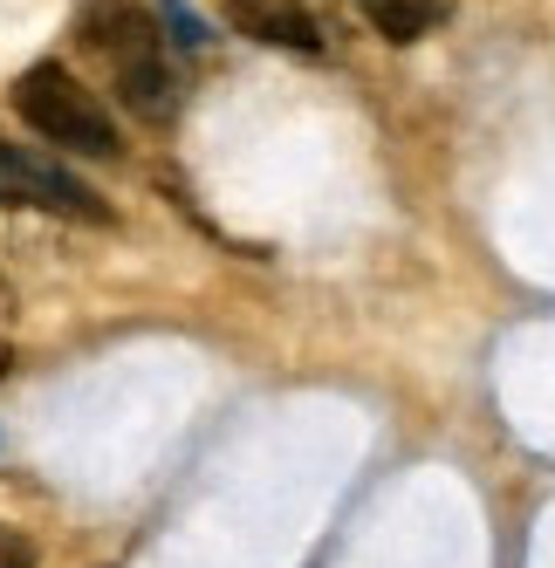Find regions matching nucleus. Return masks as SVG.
Returning <instances> with one entry per match:
<instances>
[{
	"mask_svg": "<svg viewBox=\"0 0 555 568\" xmlns=\"http://www.w3.org/2000/svg\"><path fill=\"white\" fill-rule=\"evenodd\" d=\"M14 315H21V302H14L8 281H0V371H8V336H14Z\"/></svg>",
	"mask_w": 555,
	"mask_h": 568,
	"instance_id": "8",
	"label": "nucleus"
},
{
	"mask_svg": "<svg viewBox=\"0 0 555 568\" xmlns=\"http://www.w3.org/2000/svg\"><path fill=\"white\" fill-rule=\"evenodd\" d=\"M226 21L254 34V42L268 49H295V55H323V28H315V14L302 8V0H220Z\"/></svg>",
	"mask_w": 555,
	"mask_h": 568,
	"instance_id": "4",
	"label": "nucleus"
},
{
	"mask_svg": "<svg viewBox=\"0 0 555 568\" xmlns=\"http://www.w3.org/2000/svg\"><path fill=\"white\" fill-rule=\"evenodd\" d=\"M364 14H371V28L384 34V42H418V34H432L446 21V0H364Z\"/></svg>",
	"mask_w": 555,
	"mask_h": 568,
	"instance_id": "5",
	"label": "nucleus"
},
{
	"mask_svg": "<svg viewBox=\"0 0 555 568\" xmlns=\"http://www.w3.org/2000/svg\"><path fill=\"white\" fill-rule=\"evenodd\" d=\"M0 568H34V541L8 520H0Z\"/></svg>",
	"mask_w": 555,
	"mask_h": 568,
	"instance_id": "6",
	"label": "nucleus"
},
{
	"mask_svg": "<svg viewBox=\"0 0 555 568\" xmlns=\"http://www.w3.org/2000/svg\"><path fill=\"white\" fill-rule=\"evenodd\" d=\"M0 199H21V206H42V213H69V220H110V206L69 165H56V158L28 151V144H8V138H0Z\"/></svg>",
	"mask_w": 555,
	"mask_h": 568,
	"instance_id": "3",
	"label": "nucleus"
},
{
	"mask_svg": "<svg viewBox=\"0 0 555 568\" xmlns=\"http://www.w3.org/2000/svg\"><path fill=\"white\" fill-rule=\"evenodd\" d=\"M75 42L90 49V62L103 69V83L131 116H144V124H172L179 116V69L165 49V28L151 21L144 0H83Z\"/></svg>",
	"mask_w": 555,
	"mask_h": 568,
	"instance_id": "1",
	"label": "nucleus"
},
{
	"mask_svg": "<svg viewBox=\"0 0 555 568\" xmlns=\"http://www.w3.org/2000/svg\"><path fill=\"white\" fill-rule=\"evenodd\" d=\"M14 116L42 138V144H62L75 158H117L124 138H117V116L103 110V97L69 75L62 62H34L14 75Z\"/></svg>",
	"mask_w": 555,
	"mask_h": 568,
	"instance_id": "2",
	"label": "nucleus"
},
{
	"mask_svg": "<svg viewBox=\"0 0 555 568\" xmlns=\"http://www.w3.org/2000/svg\"><path fill=\"white\" fill-rule=\"evenodd\" d=\"M165 21L179 28V42H185V49H206V28L185 14V0H165Z\"/></svg>",
	"mask_w": 555,
	"mask_h": 568,
	"instance_id": "7",
	"label": "nucleus"
}]
</instances>
